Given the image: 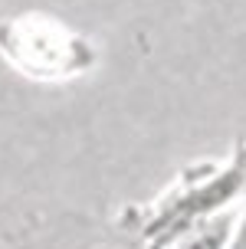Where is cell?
<instances>
[{
    "instance_id": "1",
    "label": "cell",
    "mask_w": 246,
    "mask_h": 249,
    "mask_svg": "<svg viewBox=\"0 0 246 249\" xmlns=\"http://www.w3.org/2000/svg\"><path fill=\"white\" fill-rule=\"evenodd\" d=\"M0 56L37 82H66L95 66V46L89 36L46 13H20L0 20Z\"/></svg>"
},
{
    "instance_id": "2",
    "label": "cell",
    "mask_w": 246,
    "mask_h": 249,
    "mask_svg": "<svg viewBox=\"0 0 246 249\" xmlns=\"http://www.w3.org/2000/svg\"><path fill=\"white\" fill-rule=\"evenodd\" d=\"M243 194H246V141L236 148L233 161L223 171L200 177L197 184L181 187L177 194H171L164 200L141 223V239L151 249H168L177 236H184L187 230L220 216Z\"/></svg>"
},
{
    "instance_id": "3",
    "label": "cell",
    "mask_w": 246,
    "mask_h": 249,
    "mask_svg": "<svg viewBox=\"0 0 246 249\" xmlns=\"http://www.w3.org/2000/svg\"><path fill=\"white\" fill-rule=\"evenodd\" d=\"M233 216L230 213H220L207 223L187 230L184 236H177L168 249H230V239H233Z\"/></svg>"
},
{
    "instance_id": "4",
    "label": "cell",
    "mask_w": 246,
    "mask_h": 249,
    "mask_svg": "<svg viewBox=\"0 0 246 249\" xmlns=\"http://www.w3.org/2000/svg\"><path fill=\"white\" fill-rule=\"evenodd\" d=\"M230 249H246V210H243V216H240V220H236V226H233Z\"/></svg>"
}]
</instances>
